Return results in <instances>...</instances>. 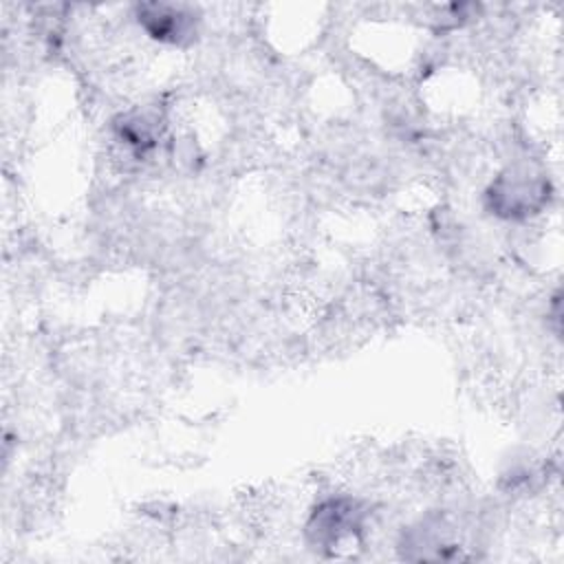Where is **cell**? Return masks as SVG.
I'll return each instance as SVG.
<instances>
[{"instance_id":"6da1fadb","label":"cell","mask_w":564,"mask_h":564,"mask_svg":"<svg viewBox=\"0 0 564 564\" xmlns=\"http://www.w3.org/2000/svg\"><path fill=\"white\" fill-rule=\"evenodd\" d=\"M359 518H357V507L355 505H346V502H326L322 507V511L315 513L313 522H311V533L315 535V542L319 546H328L335 549L339 546L346 538H355L359 531Z\"/></svg>"},{"instance_id":"7a4b0ae2","label":"cell","mask_w":564,"mask_h":564,"mask_svg":"<svg viewBox=\"0 0 564 564\" xmlns=\"http://www.w3.org/2000/svg\"><path fill=\"white\" fill-rule=\"evenodd\" d=\"M145 31L165 42H181L183 35L194 33V18L183 13L178 7L167 4H150L141 7V18Z\"/></svg>"}]
</instances>
